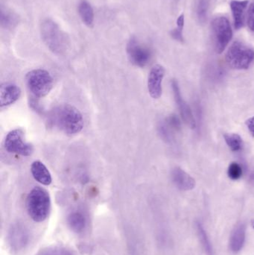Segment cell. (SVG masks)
I'll return each mask as SVG.
<instances>
[{
    "label": "cell",
    "instance_id": "cell-1",
    "mask_svg": "<svg viewBox=\"0 0 254 255\" xmlns=\"http://www.w3.org/2000/svg\"><path fill=\"white\" fill-rule=\"evenodd\" d=\"M49 118L50 124L66 134H76L83 129V116L79 109L71 105L57 106L50 112Z\"/></svg>",
    "mask_w": 254,
    "mask_h": 255
},
{
    "label": "cell",
    "instance_id": "cell-26",
    "mask_svg": "<svg viewBox=\"0 0 254 255\" xmlns=\"http://www.w3.org/2000/svg\"><path fill=\"white\" fill-rule=\"evenodd\" d=\"M165 123L171 130L174 132L180 131L181 129V122L178 117L174 115H170L168 118H166Z\"/></svg>",
    "mask_w": 254,
    "mask_h": 255
},
{
    "label": "cell",
    "instance_id": "cell-19",
    "mask_svg": "<svg viewBox=\"0 0 254 255\" xmlns=\"http://www.w3.org/2000/svg\"><path fill=\"white\" fill-rule=\"evenodd\" d=\"M68 224L73 232L76 233H81L85 230V227H86V217L82 213L79 212V211H75L69 216Z\"/></svg>",
    "mask_w": 254,
    "mask_h": 255
},
{
    "label": "cell",
    "instance_id": "cell-16",
    "mask_svg": "<svg viewBox=\"0 0 254 255\" xmlns=\"http://www.w3.org/2000/svg\"><path fill=\"white\" fill-rule=\"evenodd\" d=\"M249 4V0H233L231 2V8L234 17V26L240 29L244 25L245 12Z\"/></svg>",
    "mask_w": 254,
    "mask_h": 255
},
{
    "label": "cell",
    "instance_id": "cell-12",
    "mask_svg": "<svg viewBox=\"0 0 254 255\" xmlns=\"http://www.w3.org/2000/svg\"><path fill=\"white\" fill-rule=\"evenodd\" d=\"M171 177L174 185L179 190L188 191L195 188L196 185L195 180L181 168L175 167L171 171Z\"/></svg>",
    "mask_w": 254,
    "mask_h": 255
},
{
    "label": "cell",
    "instance_id": "cell-24",
    "mask_svg": "<svg viewBox=\"0 0 254 255\" xmlns=\"http://www.w3.org/2000/svg\"><path fill=\"white\" fill-rule=\"evenodd\" d=\"M243 168L241 167L239 163L233 162L228 167V176L231 179L238 180L241 178L243 175Z\"/></svg>",
    "mask_w": 254,
    "mask_h": 255
},
{
    "label": "cell",
    "instance_id": "cell-14",
    "mask_svg": "<svg viewBox=\"0 0 254 255\" xmlns=\"http://www.w3.org/2000/svg\"><path fill=\"white\" fill-rule=\"evenodd\" d=\"M246 226L244 223L237 225L230 238V249L234 253H239L243 250L246 242Z\"/></svg>",
    "mask_w": 254,
    "mask_h": 255
},
{
    "label": "cell",
    "instance_id": "cell-2",
    "mask_svg": "<svg viewBox=\"0 0 254 255\" xmlns=\"http://www.w3.org/2000/svg\"><path fill=\"white\" fill-rule=\"evenodd\" d=\"M40 34L43 43L53 53L63 55L68 50L70 38L52 19H46L42 22Z\"/></svg>",
    "mask_w": 254,
    "mask_h": 255
},
{
    "label": "cell",
    "instance_id": "cell-29",
    "mask_svg": "<svg viewBox=\"0 0 254 255\" xmlns=\"http://www.w3.org/2000/svg\"><path fill=\"white\" fill-rule=\"evenodd\" d=\"M246 126L249 128V131L252 133V136L254 137V117L249 118L246 122Z\"/></svg>",
    "mask_w": 254,
    "mask_h": 255
},
{
    "label": "cell",
    "instance_id": "cell-30",
    "mask_svg": "<svg viewBox=\"0 0 254 255\" xmlns=\"http://www.w3.org/2000/svg\"><path fill=\"white\" fill-rule=\"evenodd\" d=\"M251 183L254 184V172H252V175L250 176Z\"/></svg>",
    "mask_w": 254,
    "mask_h": 255
},
{
    "label": "cell",
    "instance_id": "cell-23",
    "mask_svg": "<svg viewBox=\"0 0 254 255\" xmlns=\"http://www.w3.org/2000/svg\"><path fill=\"white\" fill-rule=\"evenodd\" d=\"M158 129L160 136L165 142L171 143L174 141V131L167 125L165 121L160 123Z\"/></svg>",
    "mask_w": 254,
    "mask_h": 255
},
{
    "label": "cell",
    "instance_id": "cell-7",
    "mask_svg": "<svg viewBox=\"0 0 254 255\" xmlns=\"http://www.w3.org/2000/svg\"><path fill=\"white\" fill-rule=\"evenodd\" d=\"M4 147L7 152L24 157L31 155L34 151L33 145L25 140V133L22 129L19 128L10 130L6 135Z\"/></svg>",
    "mask_w": 254,
    "mask_h": 255
},
{
    "label": "cell",
    "instance_id": "cell-27",
    "mask_svg": "<svg viewBox=\"0 0 254 255\" xmlns=\"http://www.w3.org/2000/svg\"><path fill=\"white\" fill-rule=\"evenodd\" d=\"M248 25L249 28L254 32V2L252 3L249 6L248 11Z\"/></svg>",
    "mask_w": 254,
    "mask_h": 255
},
{
    "label": "cell",
    "instance_id": "cell-21",
    "mask_svg": "<svg viewBox=\"0 0 254 255\" xmlns=\"http://www.w3.org/2000/svg\"><path fill=\"white\" fill-rule=\"evenodd\" d=\"M225 142L233 151H240L243 148V139L237 133H225Z\"/></svg>",
    "mask_w": 254,
    "mask_h": 255
},
{
    "label": "cell",
    "instance_id": "cell-25",
    "mask_svg": "<svg viewBox=\"0 0 254 255\" xmlns=\"http://www.w3.org/2000/svg\"><path fill=\"white\" fill-rule=\"evenodd\" d=\"M37 255H73L70 250L62 247H51L42 250Z\"/></svg>",
    "mask_w": 254,
    "mask_h": 255
},
{
    "label": "cell",
    "instance_id": "cell-8",
    "mask_svg": "<svg viewBox=\"0 0 254 255\" xmlns=\"http://www.w3.org/2000/svg\"><path fill=\"white\" fill-rule=\"evenodd\" d=\"M126 50L130 62L136 67H146L152 58L151 49L142 44L135 37H131L127 44Z\"/></svg>",
    "mask_w": 254,
    "mask_h": 255
},
{
    "label": "cell",
    "instance_id": "cell-5",
    "mask_svg": "<svg viewBox=\"0 0 254 255\" xmlns=\"http://www.w3.org/2000/svg\"><path fill=\"white\" fill-rule=\"evenodd\" d=\"M27 87L34 98L46 97L54 86L53 79L50 73L43 69L31 70L25 76Z\"/></svg>",
    "mask_w": 254,
    "mask_h": 255
},
{
    "label": "cell",
    "instance_id": "cell-4",
    "mask_svg": "<svg viewBox=\"0 0 254 255\" xmlns=\"http://www.w3.org/2000/svg\"><path fill=\"white\" fill-rule=\"evenodd\" d=\"M226 61L236 70H247L254 61V49L243 42H234L226 54Z\"/></svg>",
    "mask_w": 254,
    "mask_h": 255
},
{
    "label": "cell",
    "instance_id": "cell-20",
    "mask_svg": "<svg viewBox=\"0 0 254 255\" xmlns=\"http://www.w3.org/2000/svg\"><path fill=\"white\" fill-rule=\"evenodd\" d=\"M195 229H196L197 235L199 238L200 242L206 254L213 255V246L202 223L200 221L195 222Z\"/></svg>",
    "mask_w": 254,
    "mask_h": 255
},
{
    "label": "cell",
    "instance_id": "cell-3",
    "mask_svg": "<svg viewBox=\"0 0 254 255\" xmlns=\"http://www.w3.org/2000/svg\"><path fill=\"white\" fill-rule=\"evenodd\" d=\"M28 215L36 223L44 221L51 209V199L45 189L35 187L28 193L26 200Z\"/></svg>",
    "mask_w": 254,
    "mask_h": 255
},
{
    "label": "cell",
    "instance_id": "cell-15",
    "mask_svg": "<svg viewBox=\"0 0 254 255\" xmlns=\"http://www.w3.org/2000/svg\"><path fill=\"white\" fill-rule=\"evenodd\" d=\"M31 172L34 179L40 184L48 186L52 183V178L50 172L44 163L40 160H35L31 163Z\"/></svg>",
    "mask_w": 254,
    "mask_h": 255
},
{
    "label": "cell",
    "instance_id": "cell-11",
    "mask_svg": "<svg viewBox=\"0 0 254 255\" xmlns=\"http://www.w3.org/2000/svg\"><path fill=\"white\" fill-rule=\"evenodd\" d=\"M165 75V69L160 64L154 66L151 70L148 79V90L152 98L155 100L162 96V82Z\"/></svg>",
    "mask_w": 254,
    "mask_h": 255
},
{
    "label": "cell",
    "instance_id": "cell-31",
    "mask_svg": "<svg viewBox=\"0 0 254 255\" xmlns=\"http://www.w3.org/2000/svg\"></svg>",
    "mask_w": 254,
    "mask_h": 255
},
{
    "label": "cell",
    "instance_id": "cell-22",
    "mask_svg": "<svg viewBox=\"0 0 254 255\" xmlns=\"http://www.w3.org/2000/svg\"><path fill=\"white\" fill-rule=\"evenodd\" d=\"M209 0H198L196 4V15L200 22L207 20L209 10Z\"/></svg>",
    "mask_w": 254,
    "mask_h": 255
},
{
    "label": "cell",
    "instance_id": "cell-9",
    "mask_svg": "<svg viewBox=\"0 0 254 255\" xmlns=\"http://www.w3.org/2000/svg\"><path fill=\"white\" fill-rule=\"evenodd\" d=\"M171 88H172L173 94H174L176 105H177V108H178L179 112H180L183 121L191 128H195L197 126V122L195 121V117H194L193 114H192L190 107L188 106L187 103H186V101L182 97L178 83L174 79L171 81Z\"/></svg>",
    "mask_w": 254,
    "mask_h": 255
},
{
    "label": "cell",
    "instance_id": "cell-13",
    "mask_svg": "<svg viewBox=\"0 0 254 255\" xmlns=\"http://www.w3.org/2000/svg\"><path fill=\"white\" fill-rule=\"evenodd\" d=\"M21 95V90L17 85L4 83L0 87V105L1 107L10 106L16 103Z\"/></svg>",
    "mask_w": 254,
    "mask_h": 255
},
{
    "label": "cell",
    "instance_id": "cell-6",
    "mask_svg": "<svg viewBox=\"0 0 254 255\" xmlns=\"http://www.w3.org/2000/svg\"><path fill=\"white\" fill-rule=\"evenodd\" d=\"M212 32L216 52L222 53L233 37V30L229 19L224 16L215 18L212 22Z\"/></svg>",
    "mask_w": 254,
    "mask_h": 255
},
{
    "label": "cell",
    "instance_id": "cell-28",
    "mask_svg": "<svg viewBox=\"0 0 254 255\" xmlns=\"http://www.w3.org/2000/svg\"><path fill=\"white\" fill-rule=\"evenodd\" d=\"M183 27L179 26H177V28L173 29L172 31H171V36L172 37V38L177 40V41L183 42Z\"/></svg>",
    "mask_w": 254,
    "mask_h": 255
},
{
    "label": "cell",
    "instance_id": "cell-17",
    "mask_svg": "<svg viewBox=\"0 0 254 255\" xmlns=\"http://www.w3.org/2000/svg\"><path fill=\"white\" fill-rule=\"evenodd\" d=\"M78 10L82 22L86 26L92 27L94 22V11L90 3L86 0H81Z\"/></svg>",
    "mask_w": 254,
    "mask_h": 255
},
{
    "label": "cell",
    "instance_id": "cell-10",
    "mask_svg": "<svg viewBox=\"0 0 254 255\" xmlns=\"http://www.w3.org/2000/svg\"><path fill=\"white\" fill-rule=\"evenodd\" d=\"M29 240L28 229L22 223H16L10 226L8 241L12 250L19 251L26 247Z\"/></svg>",
    "mask_w": 254,
    "mask_h": 255
},
{
    "label": "cell",
    "instance_id": "cell-18",
    "mask_svg": "<svg viewBox=\"0 0 254 255\" xmlns=\"http://www.w3.org/2000/svg\"><path fill=\"white\" fill-rule=\"evenodd\" d=\"M19 22V17L16 13L10 10L4 8L2 5L1 6V11H0V25L4 29H12L14 28Z\"/></svg>",
    "mask_w": 254,
    "mask_h": 255
}]
</instances>
